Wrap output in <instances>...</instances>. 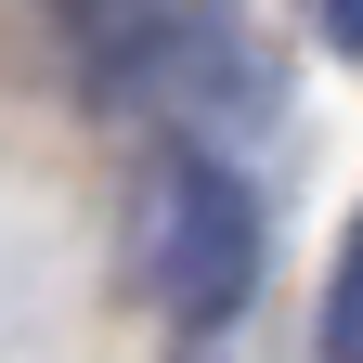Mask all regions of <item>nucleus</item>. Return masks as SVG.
Listing matches in <instances>:
<instances>
[{
    "instance_id": "f03ea898",
    "label": "nucleus",
    "mask_w": 363,
    "mask_h": 363,
    "mask_svg": "<svg viewBox=\"0 0 363 363\" xmlns=\"http://www.w3.org/2000/svg\"><path fill=\"white\" fill-rule=\"evenodd\" d=\"M325 363H363V234L337 247V298H325Z\"/></svg>"
},
{
    "instance_id": "f257e3e1",
    "label": "nucleus",
    "mask_w": 363,
    "mask_h": 363,
    "mask_svg": "<svg viewBox=\"0 0 363 363\" xmlns=\"http://www.w3.org/2000/svg\"><path fill=\"white\" fill-rule=\"evenodd\" d=\"M143 272H156V298L182 311V325H220V311L247 298L259 220H247V195H234L220 156H169L143 182Z\"/></svg>"
},
{
    "instance_id": "20e7f679",
    "label": "nucleus",
    "mask_w": 363,
    "mask_h": 363,
    "mask_svg": "<svg viewBox=\"0 0 363 363\" xmlns=\"http://www.w3.org/2000/svg\"><path fill=\"white\" fill-rule=\"evenodd\" d=\"M91 13H104V0H91Z\"/></svg>"
},
{
    "instance_id": "7ed1b4c3",
    "label": "nucleus",
    "mask_w": 363,
    "mask_h": 363,
    "mask_svg": "<svg viewBox=\"0 0 363 363\" xmlns=\"http://www.w3.org/2000/svg\"><path fill=\"white\" fill-rule=\"evenodd\" d=\"M325 39H337V52H363V0H325Z\"/></svg>"
}]
</instances>
